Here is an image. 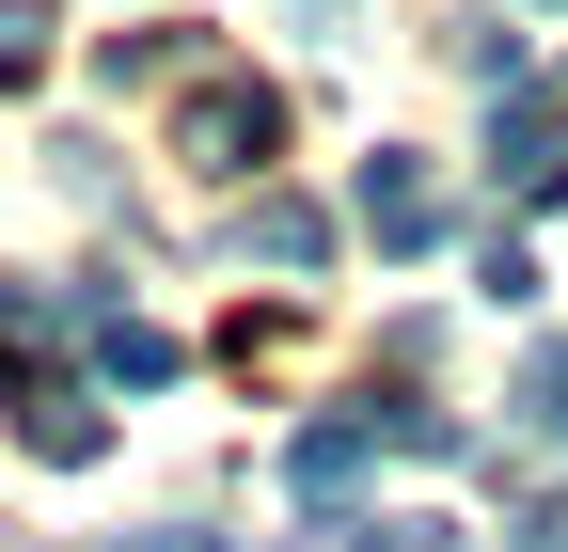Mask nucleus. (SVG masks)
<instances>
[{"instance_id":"f03ea898","label":"nucleus","mask_w":568,"mask_h":552,"mask_svg":"<svg viewBox=\"0 0 568 552\" xmlns=\"http://www.w3.org/2000/svg\"><path fill=\"white\" fill-rule=\"evenodd\" d=\"M364 237H379V253H426V237H443V190H426V159H364Z\"/></svg>"},{"instance_id":"f257e3e1","label":"nucleus","mask_w":568,"mask_h":552,"mask_svg":"<svg viewBox=\"0 0 568 552\" xmlns=\"http://www.w3.org/2000/svg\"><path fill=\"white\" fill-rule=\"evenodd\" d=\"M489 159H506V190H521V205H568V111H552V95H506Z\"/></svg>"},{"instance_id":"7ed1b4c3","label":"nucleus","mask_w":568,"mask_h":552,"mask_svg":"<svg viewBox=\"0 0 568 552\" xmlns=\"http://www.w3.org/2000/svg\"><path fill=\"white\" fill-rule=\"evenodd\" d=\"M95 364H111L126 395H159V379H174V331H142V316H95Z\"/></svg>"},{"instance_id":"423d86ee","label":"nucleus","mask_w":568,"mask_h":552,"mask_svg":"<svg viewBox=\"0 0 568 552\" xmlns=\"http://www.w3.org/2000/svg\"><path fill=\"white\" fill-rule=\"evenodd\" d=\"M253 253H268V268H316L332 222H316V205H253Z\"/></svg>"},{"instance_id":"39448f33","label":"nucleus","mask_w":568,"mask_h":552,"mask_svg":"<svg viewBox=\"0 0 568 552\" xmlns=\"http://www.w3.org/2000/svg\"><path fill=\"white\" fill-rule=\"evenodd\" d=\"M190 143H205V159H253V143H268V95H237V80H222V95L190 111Z\"/></svg>"},{"instance_id":"20e7f679","label":"nucleus","mask_w":568,"mask_h":552,"mask_svg":"<svg viewBox=\"0 0 568 552\" xmlns=\"http://www.w3.org/2000/svg\"><path fill=\"white\" fill-rule=\"evenodd\" d=\"M521 427L568 442V331H537V348H521Z\"/></svg>"}]
</instances>
